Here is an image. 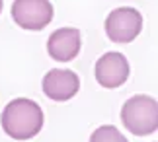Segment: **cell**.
Listing matches in <instances>:
<instances>
[{
    "label": "cell",
    "instance_id": "cell-9",
    "mask_svg": "<svg viewBox=\"0 0 158 142\" xmlns=\"http://www.w3.org/2000/svg\"><path fill=\"white\" fill-rule=\"evenodd\" d=\"M0 12H2V0H0Z\"/></svg>",
    "mask_w": 158,
    "mask_h": 142
},
{
    "label": "cell",
    "instance_id": "cell-6",
    "mask_svg": "<svg viewBox=\"0 0 158 142\" xmlns=\"http://www.w3.org/2000/svg\"><path fill=\"white\" fill-rule=\"evenodd\" d=\"M43 94L53 101H69L80 90V78L69 68H53L43 78Z\"/></svg>",
    "mask_w": 158,
    "mask_h": 142
},
{
    "label": "cell",
    "instance_id": "cell-8",
    "mask_svg": "<svg viewBox=\"0 0 158 142\" xmlns=\"http://www.w3.org/2000/svg\"><path fill=\"white\" fill-rule=\"evenodd\" d=\"M90 142H129V140L121 134V131H119L117 127H113V125H102V127H98L92 132Z\"/></svg>",
    "mask_w": 158,
    "mask_h": 142
},
{
    "label": "cell",
    "instance_id": "cell-1",
    "mask_svg": "<svg viewBox=\"0 0 158 142\" xmlns=\"http://www.w3.org/2000/svg\"><path fill=\"white\" fill-rule=\"evenodd\" d=\"M4 132L14 140H29L43 128V111L33 99L16 97L0 115Z\"/></svg>",
    "mask_w": 158,
    "mask_h": 142
},
{
    "label": "cell",
    "instance_id": "cell-7",
    "mask_svg": "<svg viewBox=\"0 0 158 142\" xmlns=\"http://www.w3.org/2000/svg\"><path fill=\"white\" fill-rule=\"evenodd\" d=\"M80 31L76 27H60L53 31L47 39V51L49 57L57 63H69L80 53Z\"/></svg>",
    "mask_w": 158,
    "mask_h": 142
},
{
    "label": "cell",
    "instance_id": "cell-3",
    "mask_svg": "<svg viewBox=\"0 0 158 142\" xmlns=\"http://www.w3.org/2000/svg\"><path fill=\"white\" fill-rule=\"evenodd\" d=\"M143 29L141 12L129 6H121L109 12L106 20V33L113 43H131Z\"/></svg>",
    "mask_w": 158,
    "mask_h": 142
},
{
    "label": "cell",
    "instance_id": "cell-4",
    "mask_svg": "<svg viewBox=\"0 0 158 142\" xmlns=\"http://www.w3.org/2000/svg\"><path fill=\"white\" fill-rule=\"evenodd\" d=\"M53 4L49 0H14L12 20L27 31H39L53 20Z\"/></svg>",
    "mask_w": 158,
    "mask_h": 142
},
{
    "label": "cell",
    "instance_id": "cell-2",
    "mask_svg": "<svg viewBox=\"0 0 158 142\" xmlns=\"http://www.w3.org/2000/svg\"><path fill=\"white\" fill-rule=\"evenodd\" d=\"M121 121L137 136L152 134L158 128V103L150 95L129 97L121 107Z\"/></svg>",
    "mask_w": 158,
    "mask_h": 142
},
{
    "label": "cell",
    "instance_id": "cell-5",
    "mask_svg": "<svg viewBox=\"0 0 158 142\" xmlns=\"http://www.w3.org/2000/svg\"><path fill=\"white\" fill-rule=\"evenodd\" d=\"M129 60L125 59V55L121 53H115V51H109L106 55H102L96 63V68H94V74H96V80L104 86V88H119L127 82L129 78Z\"/></svg>",
    "mask_w": 158,
    "mask_h": 142
}]
</instances>
